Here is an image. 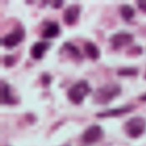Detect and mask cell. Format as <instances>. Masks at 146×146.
Listing matches in <instances>:
<instances>
[{
    "instance_id": "1",
    "label": "cell",
    "mask_w": 146,
    "mask_h": 146,
    "mask_svg": "<svg viewBox=\"0 0 146 146\" xmlns=\"http://www.w3.org/2000/svg\"><path fill=\"white\" fill-rule=\"evenodd\" d=\"M121 87L119 84L111 83L105 84L97 89L94 93V101L100 104H109L113 100L121 94Z\"/></svg>"
},
{
    "instance_id": "2",
    "label": "cell",
    "mask_w": 146,
    "mask_h": 146,
    "mask_svg": "<svg viewBox=\"0 0 146 146\" xmlns=\"http://www.w3.org/2000/svg\"><path fill=\"white\" fill-rule=\"evenodd\" d=\"M91 88L88 81L79 80L68 90V99L74 104H82L84 98L91 93Z\"/></svg>"
},
{
    "instance_id": "3",
    "label": "cell",
    "mask_w": 146,
    "mask_h": 146,
    "mask_svg": "<svg viewBox=\"0 0 146 146\" xmlns=\"http://www.w3.org/2000/svg\"><path fill=\"white\" fill-rule=\"evenodd\" d=\"M125 133L131 139H138L146 130V120L143 117L135 116L126 122L124 125Z\"/></svg>"
},
{
    "instance_id": "4",
    "label": "cell",
    "mask_w": 146,
    "mask_h": 146,
    "mask_svg": "<svg viewBox=\"0 0 146 146\" xmlns=\"http://www.w3.org/2000/svg\"><path fill=\"white\" fill-rule=\"evenodd\" d=\"M104 137V130L100 125L93 124L82 135V140L86 145H92L100 141Z\"/></svg>"
},
{
    "instance_id": "5",
    "label": "cell",
    "mask_w": 146,
    "mask_h": 146,
    "mask_svg": "<svg viewBox=\"0 0 146 146\" xmlns=\"http://www.w3.org/2000/svg\"><path fill=\"white\" fill-rule=\"evenodd\" d=\"M25 37V31L22 28H18L13 32L5 35L2 39L1 43L7 48H13L19 44Z\"/></svg>"
},
{
    "instance_id": "6",
    "label": "cell",
    "mask_w": 146,
    "mask_h": 146,
    "mask_svg": "<svg viewBox=\"0 0 146 146\" xmlns=\"http://www.w3.org/2000/svg\"><path fill=\"white\" fill-rule=\"evenodd\" d=\"M134 40V36L127 32H118L110 38V42L114 49L120 48L124 46L130 44Z\"/></svg>"
},
{
    "instance_id": "7",
    "label": "cell",
    "mask_w": 146,
    "mask_h": 146,
    "mask_svg": "<svg viewBox=\"0 0 146 146\" xmlns=\"http://www.w3.org/2000/svg\"><path fill=\"white\" fill-rule=\"evenodd\" d=\"M0 97H1V104H2L13 105V104H17V102H18V100L11 94L9 85L6 82H3V81L1 82Z\"/></svg>"
},
{
    "instance_id": "8",
    "label": "cell",
    "mask_w": 146,
    "mask_h": 146,
    "mask_svg": "<svg viewBox=\"0 0 146 146\" xmlns=\"http://www.w3.org/2000/svg\"><path fill=\"white\" fill-rule=\"evenodd\" d=\"M80 14V8L79 5H70L64 10V21L68 25H73L78 20Z\"/></svg>"
},
{
    "instance_id": "9",
    "label": "cell",
    "mask_w": 146,
    "mask_h": 146,
    "mask_svg": "<svg viewBox=\"0 0 146 146\" xmlns=\"http://www.w3.org/2000/svg\"><path fill=\"white\" fill-rule=\"evenodd\" d=\"M50 48V44L46 42V41H38L34 43L32 45L31 49H30V54L31 57L34 58V59H41L44 55L45 52Z\"/></svg>"
},
{
    "instance_id": "10",
    "label": "cell",
    "mask_w": 146,
    "mask_h": 146,
    "mask_svg": "<svg viewBox=\"0 0 146 146\" xmlns=\"http://www.w3.org/2000/svg\"><path fill=\"white\" fill-rule=\"evenodd\" d=\"M134 110V106L133 105H124L120 108H116V109H113V110H106L104 112H101L97 114L98 117L100 118H108V117H115V116H119V115H122L124 113L130 112L131 110Z\"/></svg>"
},
{
    "instance_id": "11",
    "label": "cell",
    "mask_w": 146,
    "mask_h": 146,
    "mask_svg": "<svg viewBox=\"0 0 146 146\" xmlns=\"http://www.w3.org/2000/svg\"><path fill=\"white\" fill-rule=\"evenodd\" d=\"M60 33L59 25L55 22H51L48 23L42 33V37L44 39H50L56 38Z\"/></svg>"
},
{
    "instance_id": "12",
    "label": "cell",
    "mask_w": 146,
    "mask_h": 146,
    "mask_svg": "<svg viewBox=\"0 0 146 146\" xmlns=\"http://www.w3.org/2000/svg\"><path fill=\"white\" fill-rule=\"evenodd\" d=\"M84 52L87 56L93 60H96L100 57V50L94 43L88 42L84 45Z\"/></svg>"
},
{
    "instance_id": "13",
    "label": "cell",
    "mask_w": 146,
    "mask_h": 146,
    "mask_svg": "<svg viewBox=\"0 0 146 146\" xmlns=\"http://www.w3.org/2000/svg\"><path fill=\"white\" fill-rule=\"evenodd\" d=\"M120 14L125 21H130L135 15V9L128 4H124L120 7Z\"/></svg>"
},
{
    "instance_id": "14",
    "label": "cell",
    "mask_w": 146,
    "mask_h": 146,
    "mask_svg": "<svg viewBox=\"0 0 146 146\" xmlns=\"http://www.w3.org/2000/svg\"><path fill=\"white\" fill-rule=\"evenodd\" d=\"M138 74V69L136 68L128 67L123 68L118 71V74L120 76H135Z\"/></svg>"
},
{
    "instance_id": "15",
    "label": "cell",
    "mask_w": 146,
    "mask_h": 146,
    "mask_svg": "<svg viewBox=\"0 0 146 146\" xmlns=\"http://www.w3.org/2000/svg\"><path fill=\"white\" fill-rule=\"evenodd\" d=\"M64 48L67 50L68 52H69L74 57H79L80 56V51L79 50V48L75 46V45L72 44L70 43H65L64 44Z\"/></svg>"
},
{
    "instance_id": "16",
    "label": "cell",
    "mask_w": 146,
    "mask_h": 146,
    "mask_svg": "<svg viewBox=\"0 0 146 146\" xmlns=\"http://www.w3.org/2000/svg\"><path fill=\"white\" fill-rule=\"evenodd\" d=\"M14 62H15V59H14V57L13 56H12V55H8V56L5 57L4 63H5V65H6V66L10 67V66L14 64Z\"/></svg>"
},
{
    "instance_id": "17",
    "label": "cell",
    "mask_w": 146,
    "mask_h": 146,
    "mask_svg": "<svg viewBox=\"0 0 146 146\" xmlns=\"http://www.w3.org/2000/svg\"><path fill=\"white\" fill-rule=\"evenodd\" d=\"M136 3H137L139 9H140L142 11L145 12L146 13V0H144V1H142V0L141 1H137Z\"/></svg>"
},
{
    "instance_id": "18",
    "label": "cell",
    "mask_w": 146,
    "mask_h": 146,
    "mask_svg": "<svg viewBox=\"0 0 146 146\" xmlns=\"http://www.w3.org/2000/svg\"><path fill=\"white\" fill-rule=\"evenodd\" d=\"M64 2L63 1H54L53 2V8H55V9H59L60 7H62Z\"/></svg>"
},
{
    "instance_id": "19",
    "label": "cell",
    "mask_w": 146,
    "mask_h": 146,
    "mask_svg": "<svg viewBox=\"0 0 146 146\" xmlns=\"http://www.w3.org/2000/svg\"><path fill=\"white\" fill-rule=\"evenodd\" d=\"M140 100H141L142 101H146V94H143V95L140 97Z\"/></svg>"
},
{
    "instance_id": "20",
    "label": "cell",
    "mask_w": 146,
    "mask_h": 146,
    "mask_svg": "<svg viewBox=\"0 0 146 146\" xmlns=\"http://www.w3.org/2000/svg\"><path fill=\"white\" fill-rule=\"evenodd\" d=\"M145 79H146V74H145Z\"/></svg>"
}]
</instances>
